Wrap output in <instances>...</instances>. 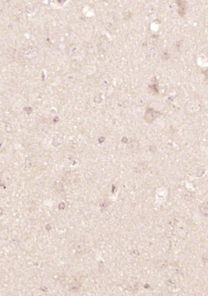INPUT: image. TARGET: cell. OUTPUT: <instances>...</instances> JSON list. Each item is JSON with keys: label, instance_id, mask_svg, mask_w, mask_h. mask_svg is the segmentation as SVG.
I'll return each mask as SVG.
<instances>
[{"label": "cell", "instance_id": "3957f363", "mask_svg": "<svg viewBox=\"0 0 208 296\" xmlns=\"http://www.w3.org/2000/svg\"><path fill=\"white\" fill-rule=\"evenodd\" d=\"M204 75H205V79L206 81L208 83V69L206 70L204 72Z\"/></svg>", "mask_w": 208, "mask_h": 296}, {"label": "cell", "instance_id": "7a4b0ae2", "mask_svg": "<svg viewBox=\"0 0 208 296\" xmlns=\"http://www.w3.org/2000/svg\"><path fill=\"white\" fill-rule=\"evenodd\" d=\"M200 210L202 215L208 217V202L202 204L200 207Z\"/></svg>", "mask_w": 208, "mask_h": 296}, {"label": "cell", "instance_id": "6da1fadb", "mask_svg": "<svg viewBox=\"0 0 208 296\" xmlns=\"http://www.w3.org/2000/svg\"><path fill=\"white\" fill-rule=\"evenodd\" d=\"M177 4H178L179 8V14L181 15L182 16L184 15L185 13V10H186V2L185 1H177Z\"/></svg>", "mask_w": 208, "mask_h": 296}]
</instances>
